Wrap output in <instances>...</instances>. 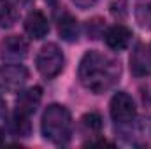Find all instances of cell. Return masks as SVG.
<instances>
[{
	"label": "cell",
	"instance_id": "1",
	"mask_svg": "<svg viewBox=\"0 0 151 149\" xmlns=\"http://www.w3.org/2000/svg\"><path fill=\"white\" fill-rule=\"evenodd\" d=\"M119 79V65L109 54L88 51L79 63V81L91 93H106Z\"/></svg>",
	"mask_w": 151,
	"mask_h": 149
},
{
	"label": "cell",
	"instance_id": "2",
	"mask_svg": "<svg viewBox=\"0 0 151 149\" xmlns=\"http://www.w3.org/2000/svg\"><path fill=\"white\" fill-rule=\"evenodd\" d=\"M40 130L46 140L63 146L72 137V116L67 107L60 104H51L46 107L40 119Z\"/></svg>",
	"mask_w": 151,
	"mask_h": 149
},
{
	"label": "cell",
	"instance_id": "3",
	"mask_svg": "<svg viewBox=\"0 0 151 149\" xmlns=\"http://www.w3.org/2000/svg\"><path fill=\"white\" fill-rule=\"evenodd\" d=\"M35 65H37V70L44 77H47V79L56 77L63 70V65H65V58H63L62 49L56 44H51V42L42 46L40 51L37 53Z\"/></svg>",
	"mask_w": 151,
	"mask_h": 149
},
{
	"label": "cell",
	"instance_id": "4",
	"mask_svg": "<svg viewBox=\"0 0 151 149\" xmlns=\"http://www.w3.org/2000/svg\"><path fill=\"white\" fill-rule=\"evenodd\" d=\"M109 111H111V117H113L118 125H127V123L134 121L137 109H135L134 98L128 93L118 91L113 98H111Z\"/></svg>",
	"mask_w": 151,
	"mask_h": 149
},
{
	"label": "cell",
	"instance_id": "5",
	"mask_svg": "<svg viewBox=\"0 0 151 149\" xmlns=\"http://www.w3.org/2000/svg\"><path fill=\"white\" fill-rule=\"evenodd\" d=\"M28 81V70L19 63H9L0 69V88L5 91H21Z\"/></svg>",
	"mask_w": 151,
	"mask_h": 149
},
{
	"label": "cell",
	"instance_id": "6",
	"mask_svg": "<svg viewBox=\"0 0 151 149\" xmlns=\"http://www.w3.org/2000/svg\"><path fill=\"white\" fill-rule=\"evenodd\" d=\"M40 100H42V90L39 86L23 90V91H19L18 100H16V112L25 114V116H32L37 111Z\"/></svg>",
	"mask_w": 151,
	"mask_h": 149
},
{
	"label": "cell",
	"instance_id": "7",
	"mask_svg": "<svg viewBox=\"0 0 151 149\" xmlns=\"http://www.w3.org/2000/svg\"><path fill=\"white\" fill-rule=\"evenodd\" d=\"M130 70L132 74L137 77L148 75L151 72V54L150 47H146L144 44H137L132 56H130Z\"/></svg>",
	"mask_w": 151,
	"mask_h": 149
},
{
	"label": "cell",
	"instance_id": "8",
	"mask_svg": "<svg viewBox=\"0 0 151 149\" xmlns=\"http://www.w3.org/2000/svg\"><path fill=\"white\" fill-rule=\"evenodd\" d=\"M104 39H106V44L111 49H114V51H123V49L128 47V44L132 40V32H130V28H127L123 25H114V27L106 30Z\"/></svg>",
	"mask_w": 151,
	"mask_h": 149
},
{
	"label": "cell",
	"instance_id": "9",
	"mask_svg": "<svg viewBox=\"0 0 151 149\" xmlns=\"http://www.w3.org/2000/svg\"><path fill=\"white\" fill-rule=\"evenodd\" d=\"M25 32L35 40H40L47 35L49 32V23L46 19V16L40 11H32L27 18H25Z\"/></svg>",
	"mask_w": 151,
	"mask_h": 149
},
{
	"label": "cell",
	"instance_id": "10",
	"mask_svg": "<svg viewBox=\"0 0 151 149\" xmlns=\"http://www.w3.org/2000/svg\"><path fill=\"white\" fill-rule=\"evenodd\" d=\"M58 34L67 42L77 40V37H79V25H77V19L72 14L63 12L60 16V19H58Z\"/></svg>",
	"mask_w": 151,
	"mask_h": 149
},
{
	"label": "cell",
	"instance_id": "11",
	"mask_svg": "<svg viewBox=\"0 0 151 149\" xmlns=\"http://www.w3.org/2000/svg\"><path fill=\"white\" fill-rule=\"evenodd\" d=\"M2 46H4V54H7L9 58H23V56H27V51H28L27 40L18 35L7 37Z\"/></svg>",
	"mask_w": 151,
	"mask_h": 149
},
{
	"label": "cell",
	"instance_id": "12",
	"mask_svg": "<svg viewBox=\"0 0 151 149\" xmlns=\"http://www.w3.org/2000/svg\"><path fill=\"white\" fill-rule=\"evenodd\" d=\"M16 9L9 0H0V28H11L16 23Z\"/></svg>",
	"mask_w": 151,
	"mask_h": 149
},
{
	"label": "cell",
	"instance_id": "13",
	"mask_svg": "<svg viewBox=\"0 0 151 149\" xmlns=\"http://www.w3.org/2000/svg\"><path fill=\"white\" fill-rule=\"evenodd\" d=\"M30 116H25V114H19V112H14L12 116V128L18 135L21 137H27L30 133Z\"/></svg>",
	"mask_w": 151,
	"mask_h": 149
},
{
	"label": "cell",
	"instance_id": "14",
	"mask_svg": "<svg viewBox=\"0 0 151 149\" xmlns=\"http://www.w3.org/2000/svg\"><path fill=\"white\" fill-rule=\"evenodd\" d=\"M81 123H83V126H84L86 130H90V132H100V128H102V117H100L97 112H88V114H84L83 119H81Z\"/></svg>",
	"mask_w": 151,
	"mask_h": 149
},
{
	"label": "cell",
	"instance_id": "15",
	"mask_svg": "<svg viewBox=\"0 0 151 149\" xmlns=\"http://www.w3.org/2000/svg\"><path fill=\"white\" fill-rule=\"evenodd\" d=\"M77 7H81V9H90V7H93L99 0H72Z\"/></svg>",
	"mask_w": 151,
	"mask_h": 149
},
{
	"label": "cell",
	"instance_id": "16",
	"mask_svg": "<svg viewBox=\"0 0 151 149\" xmlns=\"http://www.w3.org/2000/svg\"><path fill=\"white\" fill-rule=\"evenodd\" d=\"M88 146H114V144L107 140H95V142H88Z\"/></svg>",
	"mask_w": 151,
	"mask_h": 149
},
{
	"label": "cell",
	"instance_id": "17",
	"mask_svg": "<svg viewBox=\"0 0 151 149\" xmlns=\"http://www.w3.org/2000/svg\"><path fill=\"white\" fill-rule=\"evenodd\" d=\"M5 112V100H4V97H2V93H0V116Z\"/></svg>",
	"mask_w": 151,
	"mask_h": 149
},
{
	"label": "cell",
	"instance_id": "18",
	"mask_svg": "<svg viewBox=\"0 0 151 149\" xmlns=\"http://www.w3.org/2000/svg\"><path fill=\"white\" fill-rule=\"evenodd\" d=\"M4 142H5V137H4V132L0 130V146H4Z\"/></svg>",
	"mask_w": 151,
	"mask_h": 149
},
{
	"label": "cell",
	"instance_id": "19",
	"mask_svg": "<svg viewBox=\"0 0 151 149\" xmlns=\"http://www.w3.org/2000/svg\"><path fill=\"white\" fill-rule=\"evenodd\" d=\"M46 2H47V4H51V5H55V4H56V0H46Z\"/></svg>",
	"mask_w": 151,
	"mask_h": 149
},
{
	"label": "cell",
	"instance_id": "20",
	"mask_svg": "<svg viewBox=\"0 0 151 149\" xmlns=\"http://www.w3.org/2000/svg\"><path fill=\"white\" fill-rule=\"evenodd\" d=\"M9 2H12V4H14V2H27V0H9Z\"/></svg>",
	"mask_w": 151,
	"mask_h": 149
},
{
	"label": "cell",
	"instance_id": "21",
	"mask_svg": "<svg viewBox=\"0 0 151 149\" xmlns=\"http://www.w3.org/2000/svg\"><path fill=\"white\" fill-rule=\"evenodd\" d=\"M150 54H151V46H150Z\"/></svg>",
	"mask_w": 151,
	"mask_h": 149
}]
</instances>
